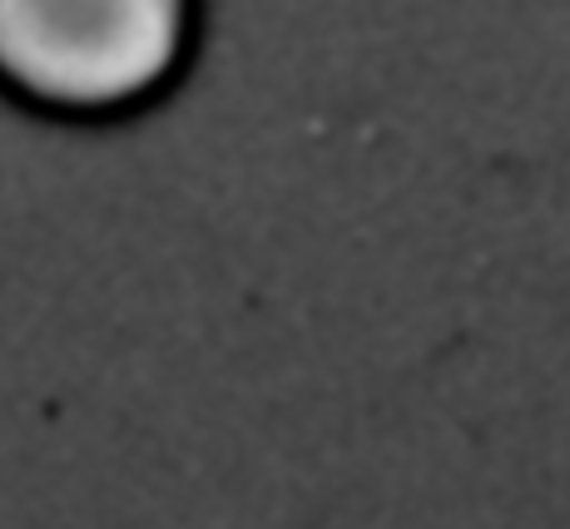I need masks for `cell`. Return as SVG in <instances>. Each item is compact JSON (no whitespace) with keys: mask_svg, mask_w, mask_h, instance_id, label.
<instances>
[{"mask_svg":"<svg viewBox=\"0 0 570 529\" xmlns=\"http://www.w3.org/2000/svg\"><path fill=\"white\" fill-rule=\"evenodd\" d=\"M179 40V0H0V70L50 99H119Z\"/></svg>","mask_w":570,"mask_h":529,"instance_id":"1","label":"cell"}]
</instances>
